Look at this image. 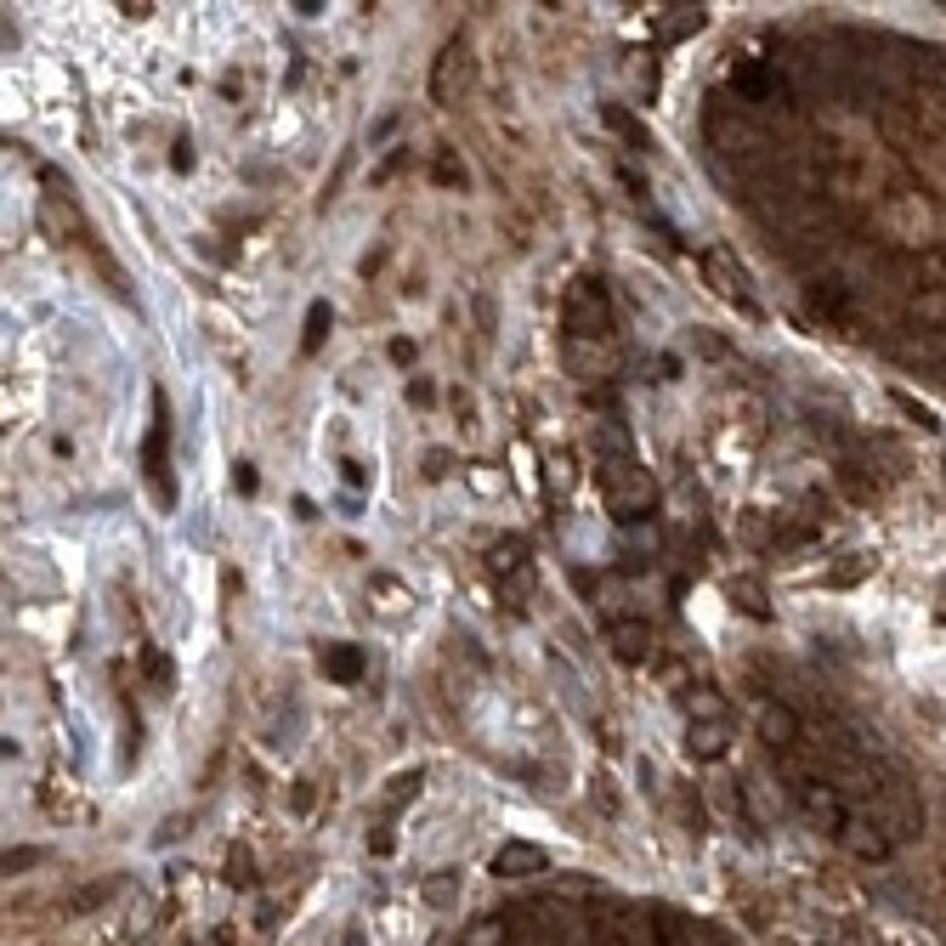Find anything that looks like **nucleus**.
<instances>
[{"label": "nucleus", "mask_w": 946, "mask_h": 946, "mask_svg": "<svg viewBox=\"0 0 946 946\" xmlns=\"http://www.w3.org/2000/svg\"><path fill=\"white\" fill-rule=\"evenodd\" d=\"M595 482H601V500H607V511L618 522H640V516H652V505H658V482L646 476L635 460L595 465Z\"/></svg>", "instance_id": "1"}, {"label": "nucleus", "mask_w": 946, "mask_h": 946, "mask_svg": "<svg viewBox=\"0 0 946 946\" xmlns=\"http://www.w3.org/2000/svg\"><path fill=\"white\" fill-rule=\"evenodd\" d=\"M562 318H567V340H607L613 335V301H607L601 278H573Z\"/></svg>", "instance_id": "2"}, {"label": "nucleus", "mask_w": 946, "mask_h": 946, "mask_svg": "<svg viewBox=\"0 0 946 946\" xmlns=\"http://www.w3.org/2000/svg\"><path fill=\"white\" fill-rule=\"evenodd\" d=\"M142 476L154 482L160 505H176V482H171V403H165V391H154V425H147V442H142Z\"/></svg>", "instance_id": "3"}, {"label": "nucleus", "mask_w": 946, "mask_h": 946, "mask_svg": "<svg viewBox=\"0 0 946 946\" xmlns=\"http://www.w3.org/2000/svg\"><path fill=\"white\" fill-rule=\"evenodd\" d=\"M703 278H709V289L720 295V301H731L737 312H760V301H754V289H749V273H742V261L731 256V250H703Z\"/></svg>", "instance_id": "4"}, {"label": "nucleus", "mask_w": 946, "mask_h": 946, "mask_svg": "<svg viewBox=\"0 0 946 946\" xmlns=\"http://www.w3.org/2000/svg\"><path fill=\"white\" fill-rule=\"evenodd\" d=\"M465 85H471V45L465 40H448L442 52H436V69H431V103L454 109L460 96H465Z\"/></svg>", "instance_id": "5"}, {"label": "nucleus", "mask_w": 946, "mask_h": 946, "mask_svg": "<svg viewBox=\"0 0 946 946\" xmlns=\"http://www.w3.org/2000/svg\"><path fill=\"white\" fill-rule=\"evenodd\" d=\"M567 369L578 380H607V374H618L613 340H567Z\"/></svg>", "instance_id": "6"}, {"label": "nucleus", "mask_w": 946, "mask_h": 946, "mask_svg": "<svg viewBox=\"0 0 946 946\" xmlns=\"http://www.w3.org/2000/svg\"><path fill=\"white\" fill-rule=\"evenodd\" d=\"M607 646L624 664H646L652 658V629H646V618H607Z\"/></svg>", "instance_id": "7"}, {"label": "nucleus", "mask_w": 946, "mask_h": 946, "mask_svg": "<svg viewBox=\"0 0 946 946\" xmlns=\"http://www.w3.org/2000/svg\"><path fill=\"white\" fill-rule=\"evenodd\" d=\"M544 867H551V856H544L538 844H527V839H511V844L493 851V873H500V878H533Z\"/></svg>", "instance_id": "8"}, {"label": "nucleus", "mask_w": 946, "mask_h": 946, "mask_svg": "<svg viewBox=\"0 0 946 946\" xmlns=\"http://www.w3.org/2000/svg\"><path fill=\"white\" fill-rule=\"evenodd\" d=\"M731 85H737L742 103H782V74L765 69V63H742V69H731Z\"/></svg>", "instance_id": "9"}, {"label": "nucleus", "mask_w": 946, "mask_h": 946, "mask_svg": "<svg viewBox=\"0 0 946 946\" xmlns=\"http://www.w3.org/2000/svg\"><path fill=\"white\" fill-rule=\"evenodd\" d=\"M760 737L771 742L777 754H793V749H800V714L782 709V703H760Z\"/></svg>", "instance_id": "10"}, {"label": "nucleus", "mask_w": 946, "mask_h": 946, "mask_svg": "<svg viewBox=\"0 0 946 946\" xmlns=\"http://www.w3.org/2000/svg\"><path fill=\"white\" fill-rule=\"evenodd\" d=\"M680 709L691 726H726V697L714 686H686L680 691Z\"/></svg>", "instance_id": "11"}, {"label": "nucleus", "mask_w": 946, "mask_h": 946, "mask_svg": "<svg viewBox=\"0 0 946 946\" xmlns=\"http://www.w3.org/2000/svg\"><path fill=\"white\" fill-rule=\"evenodd\" d=\"M318 669L329 675V680H346V686H352V680H363V669H369V658H363V646H323V658H318Z\"/></svg>", "instance_id": "12"}, {"label": "nucleus", "mask_w": 946, "mask_h": 946, "mask_svg": "<svg viewBox=\"0 0 946 946\" xmlns=\"http://www.w3.org/2000/svg\"><path fill=\"white\" fill-rule=\"evenodd\" d=\"M589 448H595V460L601 465H618V460H635V442H629V431L618 425V420H601L589 431Z\"/></svg>", "instance_id": "13"}, {"label": "nucleus", "mask_w": 946, "mask_h": 946, "mask_svg": "<svg viewBox=\"0 0 946 946\" xmlns=\"http://www.w3.org/2000/svg\"><path fill=\"white\" fill-rule=\"evenodd\" d=\"M731 607H742L749 618H771V601H765V584L754 578V573H742V578H731Z\"/></svg>", "instance_id": "14"}, {"label": "nucleus", "mask_w": 946, "mask_h": 946, "mask_svg": "<svg viewBox=\"0 0 946 946\" xmlns=\"http://www.w3.org/2000/svg\"><path fill=\"white\" fill-rule=\"evenodd\" d=\"M726 749H731L726 726H691V731H686V754H691V760H720Z\"/></svg>", "instance_id": "15"}, {"label": "nucleus", "mask_w": 946, "mask_h": 946, "mask_svg": "<svg viewBox=\"0 0 946 946\" xmlns=\"http://www.w3.org/2000/svg\"><path fill=\"white\" fill-rule=\"evenodd\" d=\"M703 29V7H669L664 18H658V40L664 45H675V40H686V34H697Z\"/></svg>", "instance_id": "16"}, {"label": "nucleus", "mask_w": 946, "mask_h": 946, "mask_svg": "<svg viewBox=\"0 0 946 946\" xmlns=\"http://www.w3.org/2000/svg\"><path fill=\"white\" fill-rule=\"evenodd\" d=\"M607 125H613V131H618V136L635 147V154H646V147H652V131H646L635 114H624V109H607Z\"/></svg>", "instance_id": "17"}, {"label": "nucleus", "mask_w": 946, "mask_h": 946, "mask_svg": "<svg viewBox=\"0 0 946 946\" xmlns=\"http://www.w3.org/2000/svg\"><path fill=\"white\" fill-rule=\"evenodd\" d=\"M329 329H335V312H329V301H312V312H307V335H301V352H318Z\"/></svg>", "instance_id": "18"}, {"label": "nucleus", "mask_w": 946, "mask_h": 946, "mask_svg": "<svg viewBox=\"0 0 946 946\" xmlns=\"http://www.w3.org/2000/svg\"><path fill=\"white\" fill-rule=\"evenodd\" d=\"M369 595H380V613H391V618H403L409 613V589L397 584V578H374V589Z\"/></svg>", "instance_id": "19"}, {"label": "nucleus", "mask_w": 946, "mask_h": 946, "mask_svg": "<svg viewBox=\"0 0 946 946\" xmlns=\"http://www.w3.org/2000/svg\"><path fill=\"white\" fill-rule=\"evenodd\" d=\"M420 895H425L431 907H454L460 884H454V873H436V878H425V884H420Z\"/></svg>", "instance_id": "20"}, {"label": "nucleus", "mask_w": 946, "mask_h": 946, "mask_svg": "<svg viewBox=\"0 0 946 946\" xmlns=\"http://www.w3.org/2000/svg\"><path fill=\"white\" fill-rule=\"evenodd\" d=\"M839 482H844V493H851V500H862V505H867L873 493H878V482H867L856 465H839Z\"/></svg>", "instance_id": "21"}, {"label": "nucleus", "mask_w": 946, "mask_h": 946, "mask_svg": "<svg viewBox=\"0 0 946 946\" xmlns=\"http://www.w3.org/2000/svg\"><path fill=\"white\" fill-rule=\"evenodd\" d=\"M142 675H154V686L165 691V686H171V664H165V652H154V646H147V652H142Z\"/></svg>", "instance_id": "22"}, {"label": "nucleus", "mask_w": 946, "mask_h": 946, "mask_svg": "<svg viewBox=\"0 0 946 946\" xmlns=\"http://www.w3.org/2000/svg\"><path fill=\"white\" fill-rule=\"evenodd\" d=\"M680 822L691 833H709V816H703V805H697V793H686V800H680Z\"/></svg>", "instance_id": "23"}, {"label": "nucleus", "mask_w": 946, "mask_h": 946, "mask_svg": "<svg viewBox=\"0 0 946 946\" xmlns=\"http://www.w3.org/2000/svg\"><path fill=\"white\" fill-rule=\"evenodd\" d=\"M414 788H420V771H403V777H391V793H385V800H391V805H403Z\"/></svg>", "instance_id": "24"}, {"label": "nucleus", "mask_w": 946, "mask_h": 946, "mask_svg": "<svg viewBox=\"0 0 946 946\" xmlns=\"http://www.w3.org/2000/svg\"><path fill=\"white\" fill-rule=\"evenodd\" d=\"M227 878H233V884H256V873H250V856H244V851H233V856H227Z\"/></svg>", "instance_id": "25"}, {"label": "nucleus", "mask_w": 946, "mask_h": 946, "mask_svg": "<svg viewBox=\"0 0 946 946\" xmlns=\"http://www.w3.org/2000/svg\"><path fill=\"white\" fill-rule=\"evenodd\" d=\"M895 409H902V414H913L918 425H935V414H929L924 403H913V397H907V391H895Z\"/></svg>", "instance_id": "26"}, {"label": "nucleus", "mask_w": 946, "mask_h": 946, "mask_svg": "<svg viewBox=\"0 0 946 946\" xmlns=\"http://www.w3.org/2000/svg\"><path fill=\"white\" fill-rule=\"evenodd\" d=\"M409 403H414V409H431V403H436V385H431V380H409Z\"/></svg>", "instance_id": "27"}, {"label": "nucleus", "mask_w": 946, "mask_h": 946, "mask_svg": "<svg viewBox=\"0 0 946 946\" xmlns=\"http://www.w3.org/2000/svg\"><path fill=\"white\" fill-rule=\"evenodd\" d=\"M448 465H454V460H448L442 448H431V454H425V476H431V482H436V476H448Z\"/></svg>", "instance_id": "28"}, {"label": "nucleus", "mask_w": 946, "mask_h": 946, "mask_svg": "<svg viewBox=\"0 0 946 946\" xmlns=\"http://www.w3.org/2000/svg\"><path fill=\"white\" fill-rule=\"evenodd\" d=\"M233 487H238V493H256V471H250V465H244V460L233 465Z\"/></svg>", "instance_id": "29"}, {"label": "nucleus", "mask_w": 946, "mask_h": 946, "mask_svg": "<svg viewBox=\"0 0 946 946\" xmlns=\"http://www.w3.org/2000/svg\"><path fill=\"white\" fill-rule=\"evenodd\" d=\"M551 487H556V493H567V487H573V465H567V460H556V465H551Z\"/></svg>", "instance_id": "30"}, {"label": "nucleus", "mask_w": 946, "mask_h": 946, "mask_svg": "<svg viewBox=\"0 0 946 946\" xmlns=\"http://www.w3.org/2000/svg\"><path fill=\"white\" fill-rule=\"evenodd\" d=\"M34 862H40V851H7V873H23Z\"/></svg>", "instance_id": "31"}, {"label": "nucleus", "mask_w": 946, "mask_h": 946, "mask_svg": "<svg viewBox=\"0 0 946 946\" xmlns=\"http://www.w3.org/2000/svg\"><path fill=\"white\" fill-rule=\"evenodd\" d=\"M391 363L409 369V363H414V340H391Z\"/></svg>", "instance_id": "32"}, {"label": "nucleus", "mask_w": 946, "mask_h": 946, "mask_svg": "<svg viewBox=\"0 0 946 946\" xmlns=\"http://www.w3.org/2000/svg\"><path fill=\"white\" fill-rule=\"evenodd\" d=\"M436 182H465V171L454 160H436Z\"/></svg>", "instance_id": "33"}, {"label": "nucleus", "mask_w": 946, "mask_h": 946, "mask_svg": "<svg viewBox=\"0 0 946 946\" xmlns=\"http://www.w3.org/2000/svg\"><path fill=\"white\" fill-rule=\"evenodd\" d=\"M109 890H114V884H91V890L80 895V907H96V902H109Z\"/></svg>", "instance_id": "34"}, {"label": "nucleus", "mask_w": 946, "mask_h": 946, "mask_svg": "<svg viewBox=\"0 0 946 946\" xmlns=\"http://www.w3.org/2000/svg\"><path fill=\"white\" fill-rule=\"evenodd\" d=\"M171 165H176V171H193V142H176V154H171Z\"/></svg>", "instance_id": "35"}, {"label": "nucleus", "mask_w": 946, "mask_h": 946, "mask_svg": "<svg viewBox=\"0 0 946 946\" xmlns=\"http://www.w3.org/2000/svg\"><path fill=\"white\" fill-rule=\"evenodd\" d=\"M369 851H374V856H391V833H385V827L369 833Z\"/></svg>", "instance_id": "36"}]
</instances>
